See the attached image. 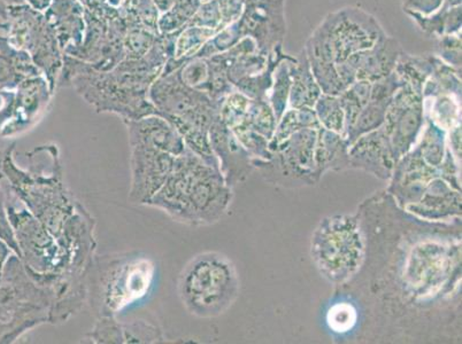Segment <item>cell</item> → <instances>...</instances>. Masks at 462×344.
Here are the masks:
<instances>
[{
	"instance_id": "1",
	"label": "cell",
	"mask_w": 462,
	"mask_h": 344,
	"mask_svg": "<svg viewBox=\"0 0 462 344\" xmlns=\"http://www.w3.org/2000/svg\"><path fill=\"white\" fill-rule=\"evenodd\" d=\"M170 41H155L144 57L128 58L111 71H97L87 64L66 58L60 83H71L79 95L97 112L115 113L124 121L140 120L157 115L149 99L151 86L159 77Z\"/></svg>"
},
{
	"instance_id": "2",
	"label": "cell",
	"mask_w": 462,
	"mask_h": 344,
	"mask_svg": "<svg viewBox=\"0 0 462 344\" xmlns=\"http://www.w3.org/2000/svg\"><path fill=\"white\" fill-rule=\"evenodd\" d=\"M15 152L14 142L3 153L0 186L23 204L59 242L83 204L66 186L58 146H39L27 153L28 169L18 166Z\"/></svg>"
},
{
	"instance_id": "3",
	"label": "cell",
	"mask_w": 462,
	"mask_h": 344,
	"mask_svg": "<svg viewBox=\"0 0 462 344\" xmlns=\"http://www.w3.org/2000/svg\"><path fill=\"white\" fill-rule=\"evenodd\" d=\"M231 198L233 188L226 186L218 167L188 149L176 158L166 182L145 205L180 224L205 226L221 220Z\"/></svg>"
},
{
	"instance_id": "4",
	"label": "cell",
	"mask_w": 462,
	"mask_h": 344,
	"mask_svg": "<svg viewBox=\"0 0 462 344\" xmlns=\"http://www.w3.org/2000/svg\"><path fill=\"white\" fill-rule=\"evenodd\" d=\"M124 122L128 128L130 146L129 201L145 205L161 190L176 158L188 147L173 125L162 116Z\"/></svg>"
},
{
	"instance_id": "5",
	"label": "cell",
	"mask_w": 462,
	"mask_h": 344,
	"mask_svg": "<svg viewBox=\"0 0 462 344\" xmlns=\"http://www.w3.org/2000/svg\"><path fill=\"white\" fill-rule=\"evenodd\" d=\"M149 99L157 115L173 125L189 149L218 167L209 144V129L218 116V108L203 91L187 86L179 73L162 74L151 86Z\"/></svg>"
},
{
	"instance_id": "6",
	"label": "cell",
	"mask_w": 462,
	"mask_h": 344,
	"mask_svg": "<svg viewBox=\"0 0 462 344\" xmlns=\"http://www.w3.org/2000/svg\"><path fill=\"white\" fill-rule=\"evenodd\" d=\"M52 287L24 267L19 255H11L0 279V344L14 343L29 330L51 324Z\"/></svg>"
},
{
	"instance_id": "7",
	"label": "cell",
	"mask_w": 462,
	"mask_h": 344,
	"mask_svg": "<svg viewBox=\"0 0 462 344\" xmlns=\"http://www.w3.org/2000/svg\"><path fill=\"white\" fill-rule=\"evenodd\" d=\"M154 274V263L146 256H95L88 272V300L91 297L98 317H116L149 293Z\"/></svg>"
},
{
	"instance_id": "8",
	"label": "cell",
	"mask_w": 462,
	"mask_h": 344,
	"mask_svg": "<svg viewBox=\"0 0 462 344\" xmlns=\"http://www.w3.org/2000/svg\"><path fill=\"white\" fill-rule=\"evenodd\" d=\"M238 292L236 267L220 253L208 251L197 255L180 275V299L192 316H220L233 305Z\"/></svg>"
},
{
	"instance_id": "9",
	"label": "cell",
	"mask_w": 462,
	"mask_h": 344,
	"mask_svg": "<svg viewBox=\"0 0 462 344\" xmlns=\"http://www.w3.org/2000/svg\"><path fill=\"white\" fill-rule=\"evenodd\" d=\"M310 254L323 278L334 285H346L358 275L366 258V240L359 218H325L314 231Z\"/></svg>"
},
{
	"instance_id": "10",
	"label": "cell",
	"mask_w": 462,
	"mask_h": 344,
	"mask_svg": "<svg viewBox=\"0 0 462 344\" xmlns=\"http://www.w3.org/2000/svg\"><path fill=\"white\" fill-rule=\"evenodd\" d=\"M5 193V207L8 222L16 246L19 258L24 267L32 275L43 278L69 276L75 279H88V276L78 275L71 270L69 258L58 245L56 239L36 220L23 204H16V199Z\"/></svg>"
},
{
	"instance_id": "11",
	"label": "cell",
	"mask_w": 462,
	"mask_h": 344,
	"mask_svg": "<svg viewBox=\"0 0 462 344\" xmlns=\"http://www.w3.org/2000/svg\"><path fill=\"white\" fill-rule=\"evenodd\" d=\"M317 136L314 130L297 131L270 147V158H252V166L275 186L291 188L315 186L321 178L314 159Z\"/></svg>"
},
{
	"instance_id": "12",
	"label": "cell",
	"mask_w": 462,
	"mask_h": 344,
	"mask_svg": "<svg viewBox=\"0 0 462 344\" xmlns=\"http://www.w3.org/2000/svg\"><path fill=\"white\" fill-rule=\"evenodd\" d=\"M209 144L218 162V169L226 186L233 188L245 182L254 169L251 154L247 152L234 133L217 117L209 129Z\"/></svg>"
},
{
	"instance_id": "13",
	"label": "cell",
	"mask_w": 462,
	"mask_h": 344,
	"mask_svg": "<svg viewBox=\"0 0 462 344\" xmlns=\"http://www.w3.org/2000/svg\"><path fill=\"white\" fill-rule=\"evenodd\" d=\"M350 167L371 172L381 179L392 177L396 161L383 130L367 134L348 147Z\"/></svg>"
},
{
	"instance_id": "14",
	"label": "cell",
	"mask_w": 462,
	"mask_h": 344,
	"mask_svg": "<svg viewBox=\"0 0 462 344\" xmlns=\"http://www.w3.org/2000/svg\"><path fill=\"white\" fill-rule=\"evenodd\" d=\"M445 179H432L417 204H411L407 211L424 220H443L461 215L460 191H453Z\"/></svg>"
},
{
	"instance_id": "15",
	"label": "cell",
	"mask_w": 462,
	"mask_h": 344,
	"mask_svg": "<svg viewBox=\"0 0 462 344\" xmlns=\"http://www.w3.org/2000/svg\"><path fill=\"white\" fill-rule=\"evenodd\" d=\"M48 15L49 18L45 16V19L56 33L60 48L65 49L66 52L79 48L84 24L83 7L77 0H53Z\"/></svg>"
},
{
	"instance_id": "16",
	"label": "cell",
	"mask_w": 462,
	"mask_h": 344,
	"mask_svg": "<svg viewBox=\"0 0 462 344\" xmlns=\"http://www.w3.org/2000/svg\"><path fill=\"white\" fill-rule=\"evenodd\" d=\"M315 167L319 176L322 177L327 171H342L350 169L348 158V146L344 137L339 133L322 129L314 152Z\"/></svg>"
},
{
	"instance_id": "17",
	"label": "cell",
	"mask_w": 462,
	"mask_h": 344,
	"mask_svg": "<svg viewBox=\"0 0 462 344\" xmlns=\"http://www.w3.org/2000/svg\"><path fill=\"white\" fill-rule=\"evenodd\" d=\"M328 321L331 329L346 331L356 324V312L351 304L339 303L330 310Z\"/></svg>"
},
{
	"instance_id": "18",
	"label": "cell",
	"mask_w": 462,
	"mask_h": 344,
	"mask_svg": "<svg viewBox=\"0 0 462 344\" xmlns=\"http://www.w3.org/2000/svg\"><path fill=\"white\" fill-rule=\"evenodd\" d=\"M0 237L5 240L11 249L19 255V249L16 246L14 231H12L10 222H8L6 207H5V193H4L2 186H0Z\"/></svg>"
},
{
	"instance_id": "19",
	"label": "cell",
	"mask_w": 462,
	"mask_h": 344,
	"mask_svg": "<svg viewBox=\"0 0 462 344\" xmlns=\"http://www.w3.org/2000/svg\"><path fill=\"white\" fill-rule=\"evenodd\" d=\"M14 253H15V251L11 249V246L8 245L2 237H0V279L3 278L4 270H5L8 258H10L11 255Z\"/></svg>"
}]
</instances>
